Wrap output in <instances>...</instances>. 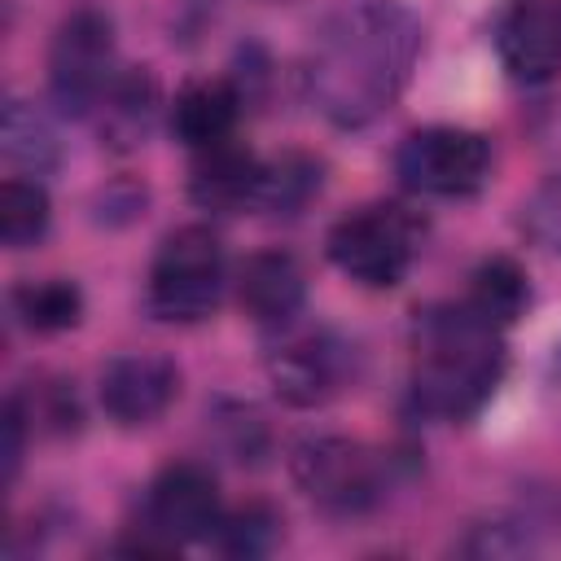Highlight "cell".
Returning a JSON list of instances; mask_svg holds the SVG:
<instances>
[{"label":"cell","mask_w":561,"mask_h":561,"mask_svg":"<svg viewBox=\"0 0 561 561\" xmlns=\"http://www.w3.org/2000/svg\"><path fill=\"white\" fill-rule=\"evenodd\" d=\"M482 320H491V324H513L526 307H530V280H526V272L513 263V259H504V254H495V259H482L478 267H473V276H469V298H465Z\"/></svg>","instance_id":"e0dca14e"},{"label":"cell","mask_w":561,"mask_h":561,"mask_svg":"<svg viewBox=\"0 0 561 561\" xmlns=\"http://www.w3.org/2000/svg\"><path fill=\"white\" fill-rule=\"evenodd\" d=\"M504 329L482 320L469 302H443L412 324V403L434 421L473 416L500 386L508 351Z\"/></svg>","instance_id":"7a4b0ae2"},{"label":"cell","mask_w":561,"mask_h":561,"mask_svg":"<svg viewBox=\"0 0 561 561\" xmlns=\"http://www.w3.org/2000/svg\"><path fill=\"white\" fill-rule=\"evenodd\" d=\"M0 153L22 175H48L61 162V140H57L53 123L35 105L9 101L4 118H0Z\"/></svg>","instance_id":"2e32d148"},{"label":"cell","mask_w":561,"mask_h":561,"mask_svg":"<svg viewBox=\"0 0 561 561\" xmlns=\"http://www.w3.org/2000/svg\"><path fill=\"white\" fill-rule=\"evenodd\" d=\"M13 316L31 333H66L83 320V289L66 276H44V280H22L13 289Z\"/></svg>","instance_id":"ac0fdd59"},{"label":"cell","mask_w":561,"mask_h":561,"mask_svg":"<svg viewBox=\"0 0 561 561\" xmlns=\"http://www.w3.org/2000/svg\"><path fill=\"white\" fill-rule=\"evenodd\" d=\"M416 53L421 18L408 4L346 0L311 39L302 66L307 96L333 127H368L399 101Z\"/></svg>","instance_id":"6da1fadb"},{"label":"cell","mask_w":561,"mask_h":561,"mask_svg":"<svg viewBox=\"0 0 561 561\" xmlns=\"http://www.w3.org/2000/svg\"><path fill=\"white\" fill-rule=\"evenodd\" d=\"M4 447H0V478H4V486L18 478V465H22V451H26V412H22V403L9 394V403H4Z\"/></svg>","instance_id":"484cf974"},{"label":"cell","mask_w":561,"mask_h":561,"mask_svg":"<svg viewBox=\"0 0 561 561\" xmlns=\"http://www.w3.org/2000/svg\"><path fill=\"white\" fill-rule=\"evenodd\" d=\"M324 250L333 259V267L342 276H351L364 289H394L421 250V224L416 215H408L394 202H373L359 206L351 215H342L329 237Z\"/></svg>","instance_id":"277c9868"},{"label":"cell","mask_w":561,"mask_h":561,"mask_svg":"<svg viewBox=\"0 0 561 561\" xmlns=\"http://www.w3.org/2000/svg\"><path fill=\"white\" fill-rule=\"evenodd\" d=\"M180 390V368L167 355H118L101 373V408L118 425H149L158 421Z\"/></svg>","instance_id":"30bf717a"},{"label":"cell","mask_w":561,"mask_h":561,"mask_svg":"<svg viewBox=\"0 0 561 561\" xmlns=\"http://www.w3.org/2000/svg\"><path fill=\"white\" fill-rule=\"evenodd\" d=\"M224 298V245L210 228L188 224L175 228L149 267L145 307L149 316L167 324H193L206 320Z\"/></svg>","instance_id":"5b68a950"},{"label":"cell","mask_w":561,"mask_h":561,"mask_svg":"<svg viewBox=\"0 0 561 561\" xmlns=\"http://www.w3.org/2000/svg\"><path fill=\"white\" fill-rule=\"evenodd\" d=\"M158 105H162V92H158V79L145 66L118 70L114 83L105 88L101 105L92 110L96 131H101V145L105 149H118V153L140 149L149 140L153 123H158Z\"/></svg>","instance_id":"4fadbf2b"},{"label":"cell","mask_w":561,"mask_h":561,"mask_svg":"<svg viewBox=\"0 0 561 561\" xmlns=\"http://www.w3.org/2000/svg\"><path fill=\"white\" fill-rule=\"evenodd\" d=\"M294 482L329 517H364L390 491V456L359 438L316 434L289 451Z\"/></svg>","instance_id":"3957f363"},{"label":"cell","mask_w":561,"mask_h":561,"mask_svg":"<svg viewBox=\"0 0 561 561\" xmlns=\"http://www.w3.org/2000/svg\"><path fill=\"white\" fill-rule=\"evenodd\" d=\"M272 390L289 408H320L342 394L355 377V346L333 329H285L276 351L267 355Z\"/></svg>","instance_id":"ba28073f"},{"label":"cell","mask_w":561,"mask_h":561,"mask_svg":"<svg viewBox=\"0 0 561 561\" xmlns=\"http://www.w3.org/2000/svg\"><path fill=\"white\" fill-rule=\"evenodd\" d=\"M219 517H224L219 486H215L210 469L184 460V465H167L149 482L145 508H140V535H153L158 543H167L175 552L180 543L210 539Z\"/></svg>","instance_id":"9c48e42d"},{"label":"cell","mask_w":561,"mask_h":561,"mask_svg":"<svg viewBox=\"0 0 561 561\" xmlns=\"http://www.w3.org/2000/svg\"><path fill=\"white\" fill-rule=\"evenodd\" d=\"M237 302L254 324L289 329L307 302V276H302L298 259L285 250L250 254L237 272Z\"/></svg>","instance_id":"7c38bea8"},{"label":"cell","mask_w":561,"mask_h":561,"mask_svg":"<svg viewBox=\"0 0 561 561\" xmlns=\"http://www.w3.org/2000/svg\"><path fill=\"white\" fill-rule=\"evenodd\" d=\"M241 92L232 79H197L184 83L175 105H171V131L188 149H210L232 140L237 118H241Z\"/></svg>","instance_id":"9a60e30c"},{"label":"cell","mask_w":561,"mask_h":561,"mask_svg":"<svg viewBox=\"0 0 561 561\" xmlns=\"http://www.w3.org/2000/svg\"><path fill=\"white\" fill-rule=\"evenodd\" d=\"M526 548H530V539L513 535V526H504V522L478 526V535L465 543V552H473V557H513V552H526Z\"/></svg>","instance_id":"4316f807"},{"label":"cell","mask_w":561,"mask_h":561,"mask_svg":"<svg viewBox=\"0 0 561 561\" xmlns=\"http://www.w3.org/2000/svg\"><path fill=\"white\" fill-rule=\"evenodd\" d=\"M394 175L425 197H469L491 175V145L469 127H421L394 149Z\"/></svg>","instance_id":"52a82bcc"},{"label":"cell","mask_w":561,"mask_h":561,"mask_svg":"<svg viewBox=\"0 0 561 561\" xmlns=\"http://www.w3.org/2000/svg\"><path fill=\"white\" fill-rule=\"evenodd\" d=\"M26 412V421H35L39 434H70L79 430V403H75V390L66 381H39L35 386V403H26L22 394H13Z\"/></svg>","instance_id":"603a6c76"},{"label":"cell","mask_w":561,"mask_h":561,"mask_svg":"<svg viewBox=\"0 0 561 561\" xmlns=\"http://www.w3.org/2000/svg\"><path fill=\"white\" fill-rule=\"evenodd\" d=\"M215 543H219L224 557H241V561L267 557L280 543V517L267 504H241L228 517H219Z\"/></svg>","instance_id":"44dd1931"},{"label":"cell","mask_w":561,"mask_h":561,"mask_svg":"<svg viewBox=\"0 0 561 561\" xmlns=\"http://www.w3.org/2000/svg\"><path fill=\"white\" fill-rule=\"evenodd\" d=\"M114 22L96 4H79L61 18L48 48V92L61 114L92 118L114 83Z\"/></svg>","instance_id":"8992f818"},{"label":"cell","mask_w":561,"mask_h":561,"mask_svg":"<svg viewBox=\"0 0 561 561\" xmlns=\"http://www.w3.org/2000/svg\"><path fill=\"white\" fill-rule=\"evenodd\" d=\"M48 193L39 180L26 175H9L0 188V241L9 250H26L48 232Z\"/></svg>","instance_id":"d6986e66"},{"label":"cell","mask_w":561,"mask_h":561,"mask_svg":"<svg viewBox=\"0 0 561 561\" xmlns=\"http://www.w3.org/2000/svg\"><path fill=\"white\" fill-rule=\"evenodd\" d=\"M495 53L517 83H543L561 70V0H522L495 31Z\"/></svg>","instance_id":"8fae6325"},{"label":"cell","mask_w":561,"mask_h":561,"mask_svg":"<svg viewBox=\"0 0 561 561\" xmlns=\"http://www.w3.org/2000/svg\"><path fill=\"white\" fill-rule=\"evenodd\" d=\"M522 228L535 245L561 254V175L543 180L526 202H522Z\"/></svg>","instance_id":"cb8c5ba5"},{"label":"cell","mask_w":561,"mask_h":561,"mask_svg":"<svg viewBox=\"0 0 561 561\" xmlns=\"http://www.w3.org/2000/svg\"><path fill=\"white\" fill-rule=\"evenodd\" d=\"M145 202H149V193H145L140 184L118 180V184H110L105 193H96V224L123 228V224H131V219L145 215Z\"/></svg>","instance_id":"d4e9b609"},{"label":"cell","mask_w":561,"mask_h":561,"mask_svg":"<svg viewBox=\"0 0 561 561\" xmlns=\"http://www.w3.org/2000/svg\"><path fill=\"white\" fill-rule=\"evenodd\" d=\"M215 430L224 434V451L237 465H259L267 456V425L259 421L254 408H245V403H219L215 408Z\"/></svg>","instance_id":"7402d4cb"},{"label":"cell","mask_w":561,"mask_h":561,"mask_svg":"<svg viewBox=\"0 0 561 561\" xmlns=\"http://www.w3.org/2000/svg\"><path fill=\"white\" fill-rule=\"evenodd\" d=\"M320 193V162L307 153H285L276 162H263V184H259V210L267 215H298L311 197Z\"/></svg>","instance_id":"ffe728a7"},{"label":"cell","mask_w":561,"mask_h":561,"mask_svg":"<svg viewBox=\"0 0 561 561\" xmlns=\"http://www.w3.org/2000/svg\"><path fill=\"white\" fill-rule=\"evenodd\" d=\"M259 184H263V162L224 140V145H210V149H197V162H193V175H188V193L202 210H215V215H237L245 206H259Z\"/></svg>","instance_id":"5bb4252c"}]
</instances>
